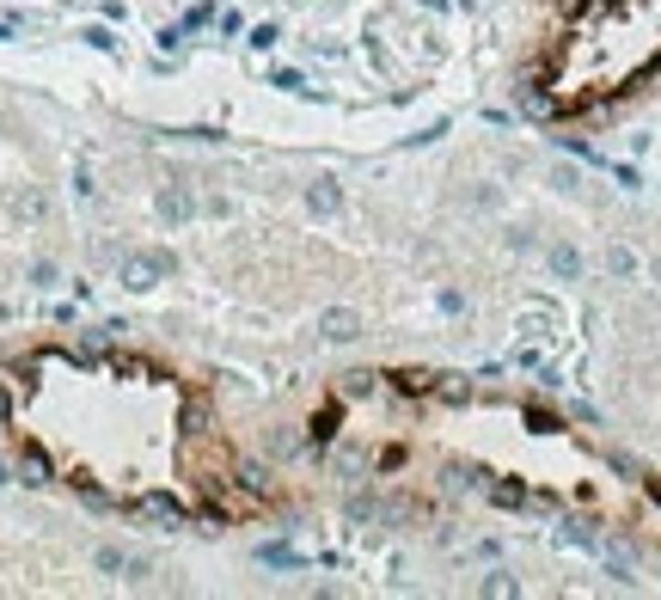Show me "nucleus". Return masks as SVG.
I'll list each match as a JSON object with an SVG mask.
<instances>
[{
  "instance_id": "obj_6",
  "label": "nucleus",
  "mask_w": 661,
  "mask_h": 600,
  "mask_svg": "<svg viewBox=\"0 0 661 600\" xmlns=\"http://www.w3.org/2000/svg\"><path fill=\"white\" fill-rule=\"evenodd\" d=\"M312 208H319V215H325V208H337V184H319V190H312Z\"/></svg>"
},
{
  "instance_id": "obj_2",
  "label": "nucleus",
  "mask_w": 661,
  "mask_h": 600,
  "mask_svg": "<svg viewBox=\"0 0 661 600\" xmlns=\"http://www.w3.org/2000/svg\"><path fill=\"white\" fill-rule=\"evenodd\" d=\"M551 269H558L563 282H570V276H582V251H576V246H551Z\"/></svg>"
},
{
  "instance_id": "obj_1",
  "label": "nucleus",
  "mask_w": 661,
  "mask_h": 600,
  "mask_svg": "<svg viewBox=\"0 0 661 600\" xmlns=\"http://www.w3.org/2000/svg\"><path fill=\"white\" fill-rule=\"evenodd\" d=\"M325 337L350 343V337H362V319H355V312H325Z\"/></svg>"
},
{
  "instance_id": "obj_5",
  "label": "nucleus",
  "mask_w": 661,
  "mask_h": 600,
  "mask_svg": "<svg viewBox=\"0 0 661 600\" xmlns=\"http://www.w3.org/2000/svg\"><path fill=\"white\" fill-rule=\"evenodd\" d=\"M606 264H613V276H631V269H637V258H631V251L619 246V251H613V258H606Z\"/></svg>"
},
{
  "instance_id": "obj_3",
  "label": "nucleus",
  "mask_w": 661,
  "mask_h": 600,
  "mask_svg": "<svg viewBox=\"0 0 661 600\" xmlns=\"http://www.w3.org/2000/svg\"><path fill=\"white\" fill-rule=\"evenodd\" d=\"M142 515H160V521H184V509H178V502H165V497H142Z\"/></svg>"
},
{
  "instance_id": "obj_4",
  "label": "nucleus",
  "mask_w": 661,
  "mask_h": 600,
  "mask_svg": "<svg viewBox=\"0 0 661 600\" xmlns=\"http://www.w3.org/2000/svg\"><path fill=\"white\" fill-rule=\"evenodd\" d=\"M264 563H282V570H294V563H300V558H294L289 545H264Z\"/></svg>"
}]
</instances>
